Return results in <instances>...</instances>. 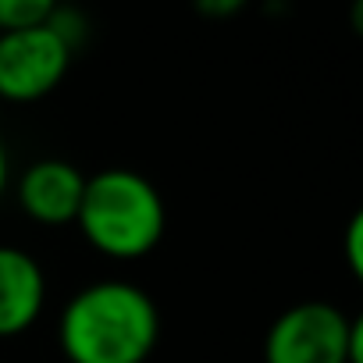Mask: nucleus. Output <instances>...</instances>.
<instances>
[{
  "label": "nucleus",
  "instance_id": "1",
  "mask_svg": "<svg viewBox=\"0 0 363 363\" xmlns=\"http://www.w3.org/2000/svg\"><path fill=\"white\" fill-rule=\"evenodd\" d=\"M157 338V303L121 278L82 285L57 317V345L68 363H146Z\"/></svg>",
  "mask_w": 363,
  "mask_h": 363
},
{
  "label": "nucleus",
  "instance_id": "2",
  "mask_svg": "<svg viewBox=\"0 0 363 363\" xmlns=\"http://www.w3.org/2000/svg\"><path fill=\"white\" fill-rule=\"evenodd\" d=\"M82 239L107 260H143L167 232V207L157 186L132 167H104L86 174L75 218Z\"/></svg>",
  "mask_w": 363,
  "mask_h": 363
},
{
  "label": "nucleus",
  "instance_id": "3",
  "mask_svg": "<svg viewBox=\"0 0 363 363\" xmlns=\"http://www.w3.org/2000/svg\"><path fill=\"white\" fill-rule=\"evenodd\" d=\"M264 363H363V320L324 299H303L274 317Z\"/></svg>",
  "mask_w": 363,
  "mask_h": 363
},
{
  "label": "nucleus",
  "instance_id": "4",
  "mask_svg": "<svg viewBox=\"0 0 363 363\" xmlns=\"http://www.w3.org/2000/svg\"><path fill=\"white\" fill-rule=\"evenodd\" d=\"M72 54V43L50 22L36 29L0 33V100L36 104L50 96L65 82Z\"/></svg>",
  "mask_w": 363,
  "mask_h": 363
},
{
  "label": "nucleus",
  "instance_id": "5",
  "mask_svg": "<svg viewBox=\"0 0 363 363\" xmlns=\"http://www.w3.org/2000/svg\"><path fill=\"white\" fill-rule=\"evenodd\" d=\"M82 193H86V174L72 160H61V157L33 160L15 186V200L22 214L43 228L75 225Z\"/></svg>",
  "mask_w": 363,
  "mask_h": 363
},
{
  "label": "nucleus",
  "instance_id": "6",
  "mask_svg": "<svg viewBox=\"0 0 363 363\" xmlns=\"http://www.w3.org/2000/svg\"><path fill=\"white\" fill-rule=\"evenodd\" d=\"M47 310L43 264L11 242H0V338L26 335Z\"/></svg>",
  "mask_w": 363,
  "mask_h": 363
},
{
  "label": "nucleus",
  "instance_id": "7",
  "mask_svg": "<svg viewBox=\"0 0 363 363\" xmlns=\"http://www.w3.org/2000/svg\"><path fill=\"white\" fill-rule=\"evenodd\" d=\"M57 8L61 0H0V33L47 26Z\"/></svg>",
  "mask_w": 363,
  "mask_h": 363
},
{
  "label": "nucleus",
  "instance_id": "8",
  "mask_svg": "<svg viewBox=\"0 0 363 363\" xmlns=\"http://www.w3.org/2000/svg\"><path fill=\"white\" fill-rule=\"evenodd\" d=\"M359 239H363V218L356 214V218L349 221V239H345V257H349L352 274L363 271V246H359Z\"/></svg>",
  "mask_w": 363,
  "mask_h": 363
},
{
  "label": "nucleus",
  "instance_id": "9",
  "mask_svg": "<svg viewBox=\"0 0 363 363\" xmlns=\"http://www.w3.org/2000/svg\"><path fill=\"white\" fill-rule=\"evenodd\" d=\"M246 0H196V8L207 15V18H228L235 11H242Z\"/></svg>",
  "mask_w": 363,
  "mask_h": 363
},
{
  "label": "nucleus",
  "instance_id": "10",
  "mask_svg": "<svg viewBox=\"0 0 363 363\" xmlns=\"http://www.w3.org/2000/svg\"><path fill=\"white\" fill-rule=\"evenodd\" d=\"M8 186H11V160H8L4 143H0V200L8 196Z\"/></svg>",
  "mask_w": 363,
  "mask_h": 363
}]
</instances>
